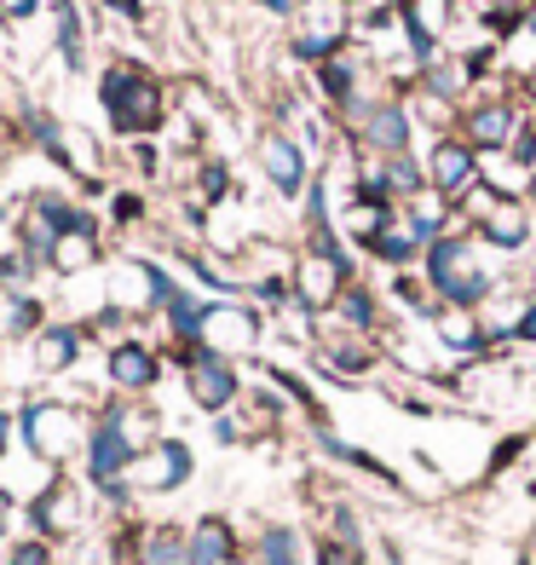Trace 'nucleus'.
I'll use <instances>...</instances> for the list:
<instances>
[{"label":"nucleus","instance_id":"a878e982","mask_svg":"<svg viewBox=\"0 0 536 565\" xmlns=\"http://www.w3.org/2000/svg\"><path fill=\"white\" fill-rule=\"evenodd\" d=\"M514 335H519V341H536V306H530V312H519V323H514Z\"/></svg>","mask_w":536,"mask_h":565},{"label":"nucleus","instance_id":"6e6552de","mask_svg":"<svg viewBox=\"0 0 536 565\" xmlns=\"http://www.w3.org/2000/svg\"><path fill=\"white\" fill-rule=\"evenodd\" d=\"M346 271V260H335V254H312L300 271V300L305 306H329L335 300V277Z\"/></svg>","mask_w":536,"mask_h":565},{"label":"nucleus","instance_id":"39448f33","mask_svg":"<svg viewBox=\"0 0 536 565\" xmlns=\"http://www.w3.org/2000/svg\"><path fill=\"white\" fill-rule=\"evenodd\" d=\"M202 352H237L254 341V318L237 312V306H202Z\"/></svg>","mask_w":536,"mask_h":565},{"label":"nucleus","instance_id":"423d86ee","mask_svg":"<svg viewBox=\"0 0 536 565\" xmlns=\"http://www.w3.org/2000/svg\"><path fill=\"white\" fill-rule=\"evenodd\" d=\"M23 433H30V445H35L41 456H64L75 439H82L75 416H69V409H53V404L30 409V416H23Z\"/></svg>","mask_w":536,"mask_h":565},{"label":"nucleus","instance_id":"bb28decb","mask_svg":"<svg viewBox=\"0 0 536 565\" xmlns=\"http://www.w3.org/2000/svg\"><path fill=\"white\" fill-rule=\"evenodd\" d=\"M30 7H35V0H0V12H12V18H18V12H30Z\"/></svg>","mask_w":536,"mask_h":565},{"label":"nucleus","instance_id":"f8f14e48","mask_svg":"<svg viewBox=\"0 0 536 565\" xmlns=\"http://www.w3.org/2000/svg\"><path fill=\"white\" fill-rule=\"evenodd\" d=\"M432 179H439V191H462L473 179V157L462 145H444L439 157H432Z\"/></svg>","mask_w":536,"mask_h":565},{"label":"nucleus","instance_id":"cd10ccee","mask_svg":"<svg viewBox=\"0 0 536 565\" xmlns=\"http://www.w3.org/2000/svg\"><path fill=\"white\" fill-rule=\"evenodd\" d=\"M266 7H271V12H289V7H294V0H266Z\"/></svg>","mask_w":536,"mask_h":565},{"label":"nucleus","instance_id":"b1692460","mask_svg":"<svg viewBox=\"0 0 536 565\" xmlns=\"http://www.w3.org/2000/svg\"><path fill=\"white\" fill-rule=\"evenodd\" d=\"M323 87L335 93V98H346V93H352V70H346V64H335V58H329V64H323Z\"/></svg>","mask_w":536,"mask_h":565},{"label":"nucleus","instance_id":"9d476101","mask_svg":"<svg viewBox=\"0 0 536 565\" xmlns=\"http://www.w3.org/2000/svg\"><path fill=\"white\" fill-rule=\"evenodd\" d=\"M110 375L121 381V387H150V381H157V358H150L144 347H116Z\"/></svg>","mask_w":536,"mask_h":565},{"label":"nucleus","instance_id":"5701e85b","mask_svg":"<svg viewBox=\"0 0 536 565\" xmlns=\"http://www.w3.org/2000/svg\"><path fill=\"white\" fill-rule=\"evenodd\" d=\"M260 565H294V536H289V531H266Z\"/></svg>","mask_w":536,"mask_h":565},{"label":"nucleus","instance_id":"2eb2a0df","mask_svg":"<svg viewBox=\"0 0 536 565\" xmlns=\"http://www.w3.org/2000/svg\"><path fill=\"white\" fill-rule=\"evenodd\" d=\"M410 30H416V46L427 53V41L444 30V0H410Z\"/></svg>","mask_w":536,"mask_h":565},{"label":"nucleus","instance_id":"f3484780","mask_svg":"<svg viewBox=\"0 0 536 565\" xmlns=\"http://www.w3.org/2000/svg\"><path fill=\"white\" fill-rule=\"evenodd\" d=\"M144 565H196V559H191V543H179L173 531H162V536H150Z\"/></svg>","mask_w":536,"mask_h":565},{"label":"nucleus","instance_id":"20e7f679","mask_svg":"<svg viewBox=\"0 0 536 565\" xmlns=\"http://www.w3.org/2000/svg\"><path fill=\"white\" fill-rule=\"evenodd\" d=\"M232 393H237L232 364H225L219 352H191V398L202 409H225V404H232Z\"/></svg>","mask_w":536,"mask_h":565},{"label":"nucleus","instance_id":"1a4fd4ad","mask_svg":"<svg viewBox=\"0 0 536 565\" xmlns=\"http://www.w3.org/2000/svg\"><path fill=\"white\" fill-rule=\"evenodd\" d=\"M191 559L196 565H232V531H225L219 520H202L191 531Z\"/></svg>","mask_w":536,"mask_h":565},{"label":"nucleus","instance_id":"0eeeda50","mask_svg":"<svg viewBox=\"0 0 536 565\" xmlns=\"http://www.w3.org/2000/svg\"><path fill=\"white\" fill-rule=\"evenodd\" d=\"M127 461H133V439H127L121 422L110 416L105 427L93 433V479H116V473H127Z\"/></svg>","mask_w":536,"mask_h":565},{"label":"nucleus","instance_id":"9b49d317","mask_svg":"<svg viewBox=\"0 0 536 565\" xmlns=\"http://www.w3.org/2000/svg\"><path fill=\"white\" fill-rule=\"evenodd\" d=\"M260 157H266V173L277 179V185H283V191H300L305 168H300V150H294L289 139H266V150H260Z\"/></svg>","mask_w":536,"mask_h":565},{"label":"nucleus","instance_id":"393cba45","mask_svg":"<svg viewBox=\"0 0 536 565\" xmlns=\"http://www.w3.org/2000/svg\"><path fill=\"white\" fill-rule=\"evenodd\" d=\"M341 312H346L352 323H369V318H375V312H369V295H357V289L341 295Z\"/></svg>","mask_w":536,"mask_h":565},{"label":"nucleus","instance_id":"6ab92c4d","mask_svg":"<svg viewBox=\"0 0 536 565\" xmlns=\"http://www.w3.org/2000/svg\"><path fill=\"white\" fill-rule=\"evenodd\" d=\"M69 358H75V335H69V329H53V335L41 341V358H35V364H41V370H64Z\"/></svg>","mask_w":536,"mask_h":565},{"label":"nucleus","instance_id":"f03ea898","mask_svg":"<svg viewBox=\"0 0 536 565\" xmlns=\"http://www.w3.org/2000/svg\"><path fill=\"white\" fill-rule=\"evenodd\" d=\"M427 271H432V282H439V295L455 300L462 312H473V306L484 300V289H491V277L473 266V248L468 243H439V248L427 254Z\"/></svg>","mask_w":536,"mask_h":565},{"label":"nucleus","instance_id":"aec40b11","mask_svg":"<svg viewBox=\"0 0 536 565\" xmlns=\"http://www.w3.org/2000/svg\"><path fill=\"white\" fill-rule=\"evenodd\" d=\"M369 248L380 254V260H410V254H416V225L410 231H380Z\"/></svg>","mask_w":536,"mask_h":565},{"label":"nucleus","instance_id":"7c9ffc66","mask_svg":"<svg viewBox=\"0 0 536 565\" xmlns=\"http://www.w3.org/2000/svg\"><path fill=\"white\" fill-rule=\"evenodd\" d=\"M232 565H243V559H232Z\"/></svg>","mask_w":536,"mask_h":565},{"label":"nucleus","instance_id":"c85d7f7f","mask_svg":"<svg viewBox=\"0 0 536 565\" xmlns=\"http://www.w3.org/2000/svg\"><path fill=\"white\" fill-rule=\"evenodd\" d=\"M0 445H7V416H0Z\"/></svg>","mask_w":536,"mask_h":565},{"label":"nucleus","instance_id":"412c9836","mask_svg":"<svg viewBox=\"0 0 536 565\" xmlns=\"http://www.w3.org/2000/svg\"><path fill=\"white\" fill-rule=\"evenodd\" d=\"M41 520H46V525H53V531H64V525H75V497L64 491V484H58V491H53V497H46V502H41Z\"/></svg>","mask_w":536,"mask_h":565},{"label":"nucleus","instance_id":"ddd939ff","mask_svg":"<svg viewBox=\"0 0 536 565\" xmlns=\"http://www.w3.org/2000/svg\"><path fill=\"white\" fill-rule=\"evenodd\" d=\"M484 231H491L502 248H519V243H525V214L514 209V202H491V214H484Z\"/></svg>","mask_w":536,"mask_h":565},{"label":"nucleus","instance_id":"f257e3e1","mask_svg":"<svg viewBox=\"0 0 536 565\" xmlns=\"http://www.w3.org/2000/svg\"><path fill=\"white\" fill-rule=\"evenodd\" d=\"M105 105H110L121 134H144V127H157V116H162L157 87H150L133 64H121V70L105 75Z\"/></svg>","mask_w":536,"mask_h":565},{"label":"nucleus","instance_id":"4468645a","mask_svg":"<svg viewBox=\"0 0 536 565\" xmlns=\"http://www.w3.org/2000/svg\"><path fill=\"white\" fill-rule=\"evenodd\" d=\"M507 127H514V116H507L502 105H491V110L468 116V134H473V145H502V139H507Z\"/></svg>","mask_w":536,"mask_h":565},{"label":"nucleus","instance_id":"a211bd4d","mask_svg":"<svg viewBox=\"0 0 536 565\" xmlns=\"http://www.w3.org/2000/svg\"><path fill=\"white\" fill-rule=\"evenodd\" d=\"M53 260H58L64 271L87 266V260H93V237H87V231H69V237H58V243H53Z\"/></svg>","mask_w":536,"mask_h":565},{"label":"nucleus","instance_id":"c756f323","mask_svg":"<svg viewBox=\"0 0 536 565\" xmlns=\"http://www.w3.org/2000/svg\"><path fill=\"white\" fill-rule=\"evenodd\" d=\"M0 525H7V502H0Z\"/></svg>","mask_w":536,"mask_h":565},{"label":"nucleus","instance_id":"dca6fc26","mask_svg":"<svg viewBox=\"0 0 536 565\" xmlns=\"http://www.w3.org/2000/svg\"><path fill=\"white\" fill-rule=\"evenodd\" d=\"M369 139L387 145V150H404V110H393V105L369 110Z\"/></svg>","mask_w":536,"mask_h":565},{"label":"nucleus","instance_id":"4be33fe9","mask_svg":"<svg viewBox=\"0 0 536 565\" xmlns=\"http://www.w3.org/2000/svg\"><path fill=\"white\" fill-rule=\"evenodd\" d=\"M439 335H444L450 347H479V323H473L468 312H450V318L439 323Z\"/></svg>","mask_w":536,"mask_h":565},{"label":"nucleus","instance_id":"7ed1b4c3","mask_svg":"<svg viewBox=\"0 0 536 565\" xmlns=\"http://www.w3.org/2000/svg\"><path fill=\"white\" fill-rule=\"evenodd\" d=\"M185 473H191V450L173 445V439L150 445V450L133 461V468H127V479L144 484V491H173V484H185Z\"/></svg>","mask_w":536,"mask_h":565}]
</instances>
